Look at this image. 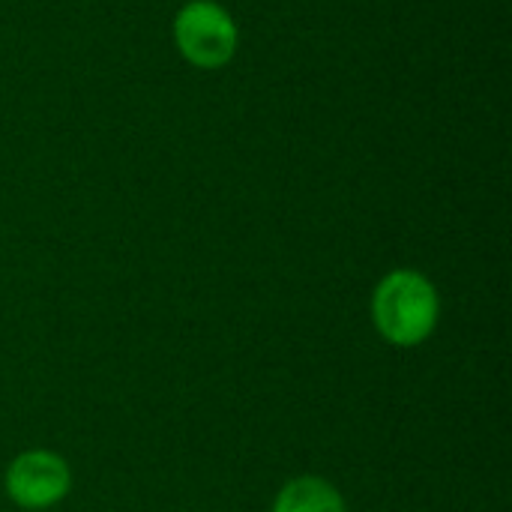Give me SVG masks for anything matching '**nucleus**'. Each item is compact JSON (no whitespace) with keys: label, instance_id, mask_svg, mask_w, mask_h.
I'll return each instance as SVG.
<instances>
[{"label":"nucleus","instance_id":"obj_2","mask_svg":"<svg viewBox=\"0 0 512 512\" xmlns=\"http://www.w3.org/2000/svg\"><path fill=\"white\" fill-rule=\"evenodd\" d=\"M177 51L198 69L225 66L240 42L231 12L216 0H189L174 18Z\"/></svg>","mask_w":512,"mask_h":512},{"label":"nucleus","instance_id":"obj_1","mask_svg":"<svg viewBox=\"0 0 512 512\" xmlns=\"http://www.w3.org/2000/svg\"><path fill=\"white\" fill-rule=\"evenodd\" d=\"M441 318V297L435 285L417 270L387 273L372 294V321L384 342L396 348L423 345Z\"/></svg>","mask_w":512,"mask_h":512},{"label":"nucleus","instance_id":"obj_4","mask_svg":"<svg viewBox=\"0 0 512 512\" xmlns=\"http://www.w3.org/2000/svg\"><path fill=\"white\" fill-rule=\"evenodd\" d=\"M273 512H348L345 510V498L339 495V489L321 477H297L288 480L276 501Z\"/></svg>","mask_w":512,"mask_h":512},{"label":"nucleus","instance_id":"obj_3","mask_svg":"<svg viewBox=\"0 0 512 512\" xmlns=\"http://www.w3.org/2000/svg\"><path fill=\"white\" fill-rule=\"evenodd\" d=\"M72 489V471L51 450H27L6 468V495L21 510H48Z\"/></svg>","mask_w":512,"mask_h":512}]
</instances>
